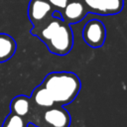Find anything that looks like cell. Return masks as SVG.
I'll use <instances>...</instances> for the list:
<instances>
[{
  "mask_svg": "<svg viewBox=\"0 0 127 127\" xmlns=\"http://www.w3.org/2000/svg\"><path fill=\"white\" fill-rule=\"evenodd\" d=\"M30 33L39 38L50 53L57 56L67 55L73 47V33L70 25L64 22L61 15L54 14L42 25L32 28Z\"/></svg>",
  "mask_w": 127,
  "mask_h": 127,
  "instance_id": "6da1fadb",
  "label": "cell"
},
{
  "mask_svg": "<svg viewBox=\"0 0 127 127\" xmlns=\"http://www.w3.org/2000/svg\"><path fill=\"white\" fill-rule=\"evenodd\" d=\"M52 95L56 104H70L78 95L81 82L79 77L70 71H54L48 73L42 83Z\"/></svg>",
  "mask_w": 127,
  "mask_h": 127,
  "instance_id": "7a4b0ae2",
  "label": "cell"
},
{
  "mask_svg": "<svg viewBox=\"0 0 127 127\" xmlns=\"http://www.w3.org/2000/svg\"><path fill=\"white\" fill-rule=\"evenodd\" d=\"M25 118L36 127H69L71 122L68 111L59 104L48 108H38L31 104V110Z\"/></svg>",
  "mask_w": 127,
  "mask_h": 127,
  "instance_id": "3957f363",
  "label": "cell"
},
{
  "mask_svg": "<svg viewBox=\"0 0 127 127\" xmlns=\"http://www.w3.org/2000/svg\"><path fill=\"white\" fill-rule=\"evenodd\" d=\"M82 39L87 46L93 49L102 47L106 39L105 25L98 19L87 21L82 29Z\"/></svg>",
  "mask_w": 127,
  "mask_h": 127,
  "instance_id": "277c9868",
  "label": "cell"
},
{
  "mask_svg": "<svg viewBox=\"0 0 127 127\" xmlns=\"http://www.w3.org/2000/svg\"><path fill=\"white\" fill-rule=\"evenodd\" d=\"M56 10L47 0H30L28 4V18L36 28L46 21H48L52 16H54Z\"/></svg>",
  "mask_w": 127,
  "mask_h": 127,
  "instance_id": "5b68a950",
  "label": "cell"
},
{
  "mask_svg": "<svg viewBox=\"0 0 127 127\" xmlns=\"http://www.w3.org/2000/svg\"><path fill=\"white\" fill-rule=\"evenodd\" d=\"M88 9L83 0H69L64 8L60 12L61 18L69 25L76 24L87 15Z\"/></svg>",
  "mask_w": 127,
  "mask_h": 127,
  "instance_id": "8992f818",
  "label": "cell"
},
{
  "mask_svg": "<svg viewBox=\"0 0 127 127\" xmlns=\"http://www.w3.org/2000/svg\"><path fill=\"white\" fill-rule=\"evenodd\" d=\"M29 97L31 100V104L38 108H48L56 104L52 95L43 84H39L38 86H36Z\"/></svg>",
  "mask_w": 127,
  "mask_h": 127,
  "instance_id": "52a82bcc",
  "label": "cell"
},
{
  "mask_svg": "<svg viewBox=\"0 0 127 127\" xmlns=\"http://www.w3.org/2000/svg\"><path fill=\"white\" fill-rule=\"evenodd\" d=\"M17 44L14 38L8 34L0 33V63L9 61L16 53Z\"/></svg>",
  "mask_w": 127,
  "mask_h": 127,
  "instance_id": "ba28073f",
  "label": "cell"
},
{
  "mask_svg": "<svg viewBox=\"0 0 127 127\" xmlns=\"http://www.w3.org/2000/svg\"><path fill=\"white\" fill-rule=\"evenodd\" d=\"M31 110L30 97L24 94L15 96L10 102V111L22 117H26Z\"/></svg>",
  "mask_w": 127,
  "mask_h": 127,
  "instance_id": "9c48e42d",
  "label": "cell"
},
{
  "mask_svg": "<svg viewBox=\"0 0 127 127\" xmlns=\"http://www.w3.org/2000/svg\"><path fill=\"white\" fill-rule=\"evenodd\" d=\"M29 122L25 117L10 112L3 121L2 127H28Z\"/></svg>",
  "mask_w": 127,
  "mask_h": 127,
  "instance_id": "30bf717a",
  "label": "cell"
},
{
  "mask_svg": "<svg viewBox=\"0 0 127 127\" xmlns=\"http://www.w3.org/2000/svg\"><path fill=\"white\" fill-rule=\"evenodd\" d=\"M105 16L116 15L120 13L124 7V0H103Z\"/></svg>",
  "mask_w": 127,
  "mask_h": 127,
  "instance_id": "8fae6325",
  "label": "cell"
},
{
  "mask_svg": "<svg viewBox=\"0 0 127 127\" xmlns=\"http://www.w3.org/2000/svg\"><path fill=\"white\" fill-rule=\"evenodd\" d=\"M89 13L105 16L103 0H83Z\"/></svg>",
  "mask_w": 127,
  "mask_h": 127,
  "instance_id": "7c38bea8",
  "label": "cell"
},
{
  "mask_svg": "<svg viewBox=\"0 0 127 127\" xmlns=\"http://www.w3.org/2000/svg\"><path fill=\"white\" fill-rule=\"evenodd\" d=\"M47 1L55 8L56 12H59L60 13L64 8V6L67 4V2L69 0H47Z\"/></svg>",
  "mask_w": 127,
  "mask_h": 127,
  "instance_id": "4fadbf2b",
  "label": "cell"
}]
</instances>
